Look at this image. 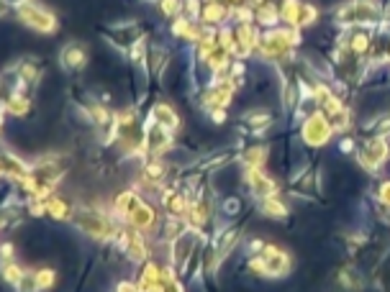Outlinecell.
<instances>
[{
    "label": "cell",
    "mask_w": 390,
    "mask_h": 292,
    "mask_svg": "<svg viewBox=\"0 0 390 292\" xmlns=\"http://www.w3.org/2000/svg\"><path fill=\"white\" fill-rule=\"evenodd\" d=\"M72 223L78 226V231H83L85 236H90L92 241H108L118 236V223L116 218L103 210V208H92V205H78L75 208V215H72Z\"/></svg>",
    "instance_id": "6da1fadb"
},
{
    "label": "cell",
    "mask_w": 390,
    "mask_h": 292,
    "mask_svg": "<svg viewBox=\"0 0 390 292\" xmlns=\"http://www.w3.org/2000/svg\"><path fill=\"white\" fill-rule=\"evenodd\" d=\"M300 44V34L298 29H267V34H262V42H260V57L267 59V62H283L288 59L295 46Z\"/></svg>",
    "instance_id": "7a4b0ae2"
},
{
    "label": "cell",
    "mask_w": 390,
    "mask_h": 292,
    "mask_svg": "<svg viewBox=\"0 0 390 292\" xmlns=\"http://www.w3.org/2000/svg\"><path fill=\"white\" fill-rule=\"evenodd\" d=\"M383 18V6L380 0H347L336 11V21L341 26H372Z\"/></svg>",
    "instance_id": "3957f363"
},
{
    "label": "cell",
    "mask_w": 390,
    "mask_h": 292,
    "mask_svg": "<svg viewBox=\"0 0 390 292\" xmlns=\"http://www.w3.org/2000/svg\"><path fill=\"white\" fill-rule=\"evenodd\" d=\"M16 18L26 26V29L36 31V34H54L57 31V18L51 11H47L44 6L26 0L21 6H16Z\"/></svg>",
    "instance_id": "277c9868"
},
{
    "label": "cell",
    "mask_w": 390,
    "mask_h": 292,
    "mask_svg": "<svg viewBox=\"0 0 390 292\" xmlns=\"http://www.w3.org/2000/svg\"><path fill=\"white\" fill-rule=\"evenodd\" d=\"M334 123L324 110H313L311 115H305L303 118V126H300V139H303L305 146H311V149H321V146H327L329 139L334 136Z\"/></svg>",
    "instance_id": "5b68a950"
},
{
    "label": "cell",
    "mask_w": 390,
    "mask_h": 292,
    "mask_svg": "<svg viewBox=\"0 0 390 292\" xmlns=\"http://www.w3.org/2000/svg\"><path fill=\"white\" fill-rule=\"evenodd\" d=\"M280 18L291 29H308L319 21V8L308 0H283L280 3Z\"/></svg>",
    "instance_id": "8992f818"
},
{
    "label": "cell",
    "mask_w": 390,
    "mask_h": 292,
    "mask_svg": "<svg viewBox=\"0 0 390 292\" xmlns=\"http://www.w3.org/2000/svg\"><path fill=\"white\" fill-rule=\"evenodd\" d=\"M388 157H390V144L385 136H372V139H367V141L360 146V154H357L362 170H367V172H377L385 162H388Z\"/></svg>",
    "instance_id": "52a82bcc"
},
{
    "label": "cell",
    "mask_w": 390,
    "mask_h": 292,
    "mask_svg": "<svg viewBox=\"0 0 390 292\" xmlns=\"http://www.w3.org/2000/svg\"><path fill=\"white\" fill-rule=\"evenodd\" d=\"M175 149L172 144V131L164 129L162 123L150 121L144 129V154L147 157H164L167 151Z\"/></svg>",
    "instance_id": "ba28073f"
},
{
    "label": "cell",
    "mask_w": 390,
    "mask_h": 292,
    "mask_svg": "<svg viewBox=\"0 0 390 292\" xmlns=\"http://www.w3.org/2000/svg\"><path fill=\"white\" fill-rule=\"evenodd\" d=\"M195 243L198 239L190 234V231H185L183 236H178L170 246V267L175 269V274H185L188 267H190V259H193V251H195Z\"/></svg>",
    "instance_id": "9c48e42d"
},
{
    "label": "cell",
    "mask_w": 390,
    "mask_h": 292,
    "mask_svg": "<svg viewBox=\"0 0 390 292\" xmlns=\"http://www.w3.org/2000/svg\"><path fill=\"white\" fill-rule=\"evenodd\" d=\"M157 223H159V218H157V210L152 208V203H147L144 198L136 200V205L128 210L126 215V226L136 228V231H142V234H152V231H157Z\"/></svg>",
    "instance_id": "30bf717a"
},
{
    "label": "cell",
    "mask_w": 390,
    "mask_h": 292,
    "mask_svg": "<svg viewBox=\"0 0 390 292\" xmlns=\"http://www.w3.org/2000/svg\"><path fill=\"white\" fill-rule=\"evenodd\" d=\"M260 254L264 259V277H285L291 272V254L275 243H264Z\"/></svg>",
    "instance_id": "8fae6325"
},
{
    "label": "cell",
    "mask_w": 390,
    "mask_h": 292,
    "mask_svg": "<svg viewBox=\"0 0 390 292\" xmlns=\"http://www.w3.org/2000/svg\"><path fill=\"white\" fill-rule=\"evenodd\" d=\"M241 179H244V185L249 187V193L257 195V198H270V195H277L275 179H272L267 172L260 170V167H255V170H244Z\"/></svg>",
    "instance_id": "7c38bea8"
},
{
    "label": "cell",
    "mask_w": 390,
    "mask_h": 292,
    "mask_svg": "<svg viewBox=\"0 0 390 292\" xmlns=\"http://www.w3.org/2000/svg\"><path fill=\"white\" fill-rule=\"evenodd\" d=\"M164 274H167V267L157 262H144L142 269H139V277H136L139 292H159L162 290Z\"/></svg>",
    "instance_id": "4fadbf2b"
},
{
    "label": "cell",
    "mask_w": 390,
    "mask_h": 292,
    "mask_svg": "<svg viewBox=\"0 0 390 292\" xmlns=\"http://www.w3.org/2000/svg\"><path fill=\"white\" fill-rule=\"evenodd\" d=\"M228 18H231V6H226L224 0H219V3H203V11H200V23L203 26L216 29V26H224Z\"/></svg>",
    "instance_id": "5bb4252c"
},
{
    "label": "cell",
    "mask_w": 390,
    "mask_h": 292,
    "mask_svg": "<svg viewBox=\"0 0 390 292\" xmlns=\"http://www.w3.org/2000/svg\"><path fill=\"white\" fill-rule=\"evenodd\" d=\"M29 174H31V167L23 162L21 157H16L11 151L3 154V177H6L8 182H18V185H21Z\"/></svg>",
    "instance_id": "9a60e30c"
},
{
    "label": "cell",
    "mask_w": 390,
    "mask_h": 292,
    "mask_svg": "<svg viewBox=\"0 0 390 292\" xmlns=\"http://www.w3.org/2000/svg\"><path fill=\"white\" fill-rule=\"evenodd\" d=\"M211 215H213V205H211V198H206V195L200 193L198 198L193 200V205H190V213H188V226L190 228H203L208 221H211Z\"/></svg>",
    "instance_id": "2e32d148"
},
{
    "label": "cell",
    "mask_w": 390,
    "mask_h": 292,
    "mask_svg": "<svg viewBox=\"0 0 390 292\" xmlns=\"http://www.w3.org/2000/svg\"><path fill=\"white\" fill-rule=\"evenodd\" d=\"M255 21L260 23V26L275 29L277 23L283 21V18H280V0H264V3L255 6Z\"/></svg>",
    "instance_id": "e0dca14e"
},
{
    "label": "cell",
    "mask_w": 390,
    "mask_h": 292,
    "mask_svg": "<svg viewBox=\"0 0 390 292\" xmlns=\"http://www.w3.org/2000/svg\"><path fill=\"white\" fill-rule=\"evenodd\" d=\"M59 59H62L64 70H85L87 65V51L80 46V44H67L62 51H59Z\"/></svg>",
    "instance_id": "ac0fdd59"
},
{
    "label": "cell",
    "mask_w": 390,
    "mask_h": 292,
    "mask_svg": "<svg viewBox=\"0 0 390 292\" xmlns=\"http://www.w3.org/2000/svg\"><path fill=\"white\" fill-rule=\"evenodd\" d=\"M47 215H49L51 221H67V218H72L75 215V210H72L70 200L62 198V195H49L47 198Z\"/></svg>",
    "instance_id": "d6986e66"
},
{
    "label": "cell",
    "mask_w": 390,
    "mask_h": 292,
    "mask_svg": "<svg viewBox=\"0 0 390 292\" xmlns=\"http://www.w3.org/2000/svg\"><path fill=\"white\" fill-rule=\"evenodd\" d=\"M152 121L162 123L164 129H170V131L180 129V115L175 113V108L167 106V103H157V106L152 108Z\"/></svg>",
    "instance_id": "ffe728a7"
},
{
    "label": "cell",
    "mask_w": 390,
    "mask_h": 292,
    "mask_svg": "<svg viewBox=\"0 0 390 292\" xmlns=\"http://www.w3.org/2000/svg\"><path fill=\"white\" fill-rule=\"evenodd\" d=\"M260 210H262L264 218H272V221H283V218H288V213H291V208L285 205V203L277 198V195L262 198V203H260Z\"/></svg>",
    "instance_id": "44dd1931"
},
{
    "label": "cell",
    "mask_w": 390,
    "mask_h": 292,
    "mask_svg": "<svg viewBox=\"0 0 390 292\" xmlns=\"http://www.w3.org/2000/svg\"><path fill=\"white\" fill-rule=\"evenodd\" d=\"M31 110V100L26 93H8L6 95V113L13 118H23Z\"/></svg>",
    "instance_id": "7402d4cb"
},
{
    "label": "cell",
    "mask_w": 390,
    "mask_h": 292,
    "mask_svg": "<svg viewBox=\"0 0 390 292\" xmlns=\"http://www.w3.org/2000/svg\"><path fill=\"white\" fill-rule=\"evenodd\" d=\"M267 154H270V149H267L264 144L247 146V149H244V154H241V164H244V170H255V167H260V170H262V164H267Z\"/></svg>",
    "instance_id": "603a6c76"
},
{
    "label": "cell",
    "mask_w": 390,
    "mask_h": 292,
    "mask_svg": "<svg viewBox=\"0 0 390 292\" xmlns=\"http://www.w3.org/2000/svg\"><path fill=\"white\" fill-rule=\"evenodd\" d=\"M244 121H247V126L255 131V134H262L264 129H270L272 115L267 113V110H249V113L244 115Z\"/></svg>",
    "instance_id": "cb8c5ba5"
},
{
    "label": "cell",
    "mask_w": 390,
    "mask_h": 292,
    "mask_svg": "<svg viewBox=\"0 0 390 292\" xmlns=\"http://www.w3.org/2000/svg\"><path fill=\"white\" fill-rule=\"evenodd\" d=\"M34 277H36V287H39V292H51L54 290V285H57V272L49 269V267L36 269Z\"/></svg>",
    "instance_id": "d4e9b609"
},
{
    "label": "cell",
    "mask_w": 390,
    "mask_h": 292,
    "mask_svg": "<svg viewBox=\"0 0 390 292\" xmlns=\"http://www.w3.org/2000/svg\"><path fill=\"white\" fill-rule=\"evenodd\" d=\"M3 277H6V282L11 287H18V285H21V279L26 277V269H23V267H18V264H13V262H6Z\"/></svg>",
    "instance_id": "484cf974"
},
{
    "label": "cell",
    "mask_w": 390,
    "mask_h": 292,
    "mask_svg": "<svg viewBox=\"0 0 390 292\" xmlns=\"http://www.w3.org/2000/svg\"><path fill=\"white\" fill-rule=\"evenodd\" d=\"M185 0H159V13L167 15V18H178L183 13Z\"/></svg>",
    "instance_id": "4316f807"
},
{
    "label": "cell",
    "mask_w": 390,
    "mask_h": 292,
    "mask_svg": "<svg viewBox=\"0 0 390 292\" xmlns=\"http://www.w3.org/2000/svg\"><path fill=\"white\" fill-rule=\"evenodd\" d=\"M159 292H185L183 282L178 279V274H175V269H172L170 264H167V274H164L162 290H159Z\"/></svg>",
    "instance_id": "83f0119b"
},
{
    "label": "cell",
    "mask_w": 390,
    "mask_h": 292,
    "mask_svg": "<svg viewBox=\"0 0 390 292\" xmlns=\"http://www.w3.org/2000/svg\"><path fill=\"white\" fill-rule=\"evenodd\" d=\"M377 200H380V205L390 208V179L380 182V187H377Z\"/></svg>",
    "instance_id": "f1b7e54d"
},
{
    "label": "cell",
    "mask_w": 390,
    "mask_h": 292,
    "mask_svg": "<svg viewBox=\"0 0 390 292\" xmlns=\"http://www.w3.org/2000/svg\"><path fill=\"white\" fill-rule=\"evenodd\" d=\"M116 292H139V285H136V282H128V279H123V282H118Z\"/></svg>",
    "instance_id": "f546056e"
},
{
    "label": "cell",
    "mask_w": 390,
    "mask_h": 292,
    "mask_svg": "<svg viewBox=\"0 0 390 292\" xmlns=\"http://www.w3.org/2000/svg\"><path fill=\"white\" fill-rule=\"evenodd\" d=\"M226 6H231V8H236V6H244V3H249V0H224Z\"/></svg>",
    "instance_id": "4dcf8cb0"
},
{
    "label": "cell",
    "mask_w": 390,
    "mask_h": 292,
    "mask_svg": "<svg viewBox=\"0 0 390 292\" xmlns=\"http://www.w3.org/2000/svg\"><path fill=\"white\" fill-rule=\"evenodd\" d=\"M3 3H6V6H21V3H26V0H3Z\"/></svg>",
    "instance_id": "1f68e13d"
}]
</instances>
